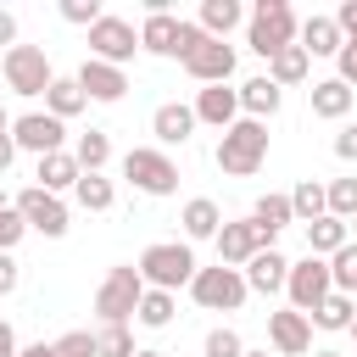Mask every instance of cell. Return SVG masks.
<instances>
[{"label": "cell", "mask_w": 357, "mask_h": 357, "mask_svg": "<svg viewBox=\"0 0 357 357\" xmlns=\"http://www.w3.org/2000/svg\"><path fill=\"white\" fill-rule=\"evenodd\" d=\"M139 279L151 284V290H190V279H195V251H190V240H151L145 251H139Z\"/></svg>", "instance_id": "1"}, {"label": "cell", "mask_w": 357, "mask_h": 357, "mask_svg": "<svg viewBox=\"0 0 357 357\" xmlns=\"http://www.w3.org/2000/svg\"><path fill=\"white\" fill-rule=\"evenodd\" d=\"M301 39V22H296V11H290V0H257L251 11H245V45L262 56V61H273L284 45H296Z\"/></svg>", "instance_id": "2"}, {"label": "cell", "mask_w": 357, "mask_h": 357, "mask_svg": "<svg viewBox=\"0 0 357 357\" xmlns=\"http://www.w3.org/2000/svg\"><path fill=\"white\" fill-rule=\"evenodd\" d=\"M212 162H218L229 178H251V173L268 162V123H257V117H240L234 128H223V139H218Z\"/></svg>", "instance_id": "3"}, {"label": "cell", "mask_w": 357, "mask_h": 357, "mask_svg": "<svg viewBox=\"0 0 357 357\" xmlns=\"http://www.w3.org/2000/svg\"><path fill=\"white\" fill-rule=\"evenodd\" d=\"M145 290H151V284L139 279V268H134V262L106 268V279H100V290H95V312H100V324H128V318L139 312Z\"/></svg>", "instance_id": "4"}, {"label": "cell", "mask_w": 357, "mask_h": 357, "mask_svg": "<svg viewBox=\"0 0 357 357\" xmlns=\"http://www.w3.org/2000/svg\"><path fill=\"white\" fill-rule=\"evenodd\" d=\"M0 73H6V89L22 95V100H33V95H45L56 84V67H50L45 45H11L0 56Z\"/></svg>", "instance_id": "5"}, {"label": "cell", "mask_w": 357, "mask_h": 357, "mask_svg": "<svg viewBox=\"0 0 357 357\" xmlns=\"http://www.w3.org/2000/svg\"><path fill=\"white\" fill-rule=\"evenodd\" d=\"M123 178L139 190V195H173L178 190V162L162 151V145H134L128 156H123Z\"/></svg>", "instance_id": "6"}, {"label": "cell", "mask_w": 357, "mask_h": 357, "mask_svg": "<svg viewBox=\"0 0 357 357\" xmlns=\"http://www.w3.org/2000/svg\"><path fill=\"white\" fill-rule=\"evenodd\" d=\"M245 296H251V290H245V273H240V268H223V262L195 268V279H190V301L206 307V312H240Z\"/></svg>", "instance_id": "7"}, {"label": "cell", "mask_w": 357, "mask_h": 357, "mask_svg": "<svg viewBox=\"0 0 357 357\" xmlns=\"http://www.w3.org/2000/svg\"><path fill=\"white\" fill-rule=\"evenodd\" d=\"M11 206H17V212H22V223H28L33 234H45V240H61V234L73 229L67 201H61V195H50V190H39V184L17 190V201H11Z\"/></svg>", "instance_id": "8"}, {"label": "cell", "mask_w": 357, "mask_h": 357, "mask_svg": "<svg viewBox=\"0 0 357 357\" xmlns=\"http://www.w3.org/2000/svg\"><path fill=\"white\" fill-rule=\"evenodd\" d=\"M134 50H139V28L128 22V17H100L95 28H89V56L95 61H112V67H128L134 61Z\"/></svg>", "instance_id": "9"}, {"label": "cell", "mask_w": 357, "mask_h": 357, "mask_svg": "<svg viewBox=\"0 0 357 357\" xmlns=\"http://www.w3.org/2000/svg\"><path fill=\"white\" fill-rule=\"evenodd\" d=\"M329 290H335V279H329V262H324V257H312V251H307L301 262H290L284 296H290V307H296V312H307V318H312V307H318Z\"/></svg>", "instance_id": "10"}, {"label": "cell", "mask_w": 357, "mask_h": 357, "mask_svg": "<svg viewBox=\"0 0 357 357\" xmlns=\"http://www.w3.org/2000/svg\"><path fill=\"white\" fill-rule=\"evenodd\" d=\"M184 73H190L201 89H206V84H229V78H234V45L206 33L201 45H190V50H184Z\"/></svg>", "instance_id": "11"}, {"label": "cell", "mask_w": 357, "mask_h": 357, "mask_svg": "<svg viewBox=\"0 0 357 357\" xmlns=\"http://www.w3.org/2000/svg\"><path fill=\"white\" fill-rule=\"evenodd\" d=\"M11 139H17V151L50 156V151H67V123L50 117V112H22V117L11 123Z\"/></svg>", "instance_id": "12"}, {"label": "cell", "mask_w": 357, "mask_h": 357, "mask_svg": "<svg viewBox=\"0 0 357 357\" xmlns=\"http://www.w3.org/2000/svg\"><path fill=\"white\" fill-rule=\"evenodd\" d=\"M268 346H273L279 357H312V318L296 312V307L268 312Z\"/></svg>", "instance_id": "13"}, {"label": "cell", "mask_w": 357, "mask_h": 357, "mask_svg": "<svg viewBox=\"0 0 357 357\" xmlns=\"http://www.w3.org/2000/svg\"><path fill=\"white\" fill-rule=\"evenodd\" d=\"M212 245H218V262H223V268H245L257 251H268V240H262V229H257L251 218H234V223H223Z\"/></svg>", "instance_id": "14"}, {"label": "cell", "mask_w": 357, "mask_h": 357, "mask_svg": "<svg viewBox=\"0 0 357 357\" xmlns=\"http://www.w3.org/2000/svg\"><path fill=\"white\" fill-rule=\"evenodd\" d=\"M73 78H78V89H84L89 100H100V106H117V100L128 95V73L112 67V61H95V56H84V67H78Z\"/></svg>", "instance_id": "15"}, {"label": "cell", "mask_w": 357, "mask_h": 357, "mask_svg": "<svg viewBox=\"0 0 357 357\" xmlns=\"http://www.w3.org/2000/svg\"><path fill=\"white\" fill-rule=\"evenodd\" d=\"M195 123H206V128H234L240 123V89H229V84H206V89H195Z\"/></svg>", "instance_id": "16"}, {"label": "cell", "mask_w": 357, "mask_h": 357, "mask_svg": "<svg viewBox=\"0 0 357 357\" xmlns=\"http://www.w3.org/2000/svg\"><path fill=\"white\" fill-rule=\"evenodd\" d=\"M178 33H184V17H173V11H145V22H139V50H151V56H184Z\"/></svg>", "instance_id": "17"}, {"label": "cell", "mask_w": 357, "mask_h": 357, "mask_svg": "<svg viewBox=\"0 0 357 357\" xmlns=\"http://www.w3.org/2000/svg\"><path fill=\"white\" fill-rule=\"evenodd\" d=\"M245 290H257V296H273V290H284V279H290V257L279 251V245H268V251H257L245 268Z\"/></svg>", "instance_id": "18"}, {"label": "cell", "mask_w": 357, "mask_h": 357, "mask_svg": "<svg viewBox=\"0 0 357 357\" xmlns=\"http://www.w3.org/2000/svg\"><path fill=\"white\" fill-rule=\"evenodd\" d=\"M307 100H312V117H324V123H346L351 106H357V89L340 84V78H318V84L307 89Z\"/></svg>", "instance_id": "19"}, {"label": "cell", "mask_w": 357, "mask_h": 357, "mask_svg": "<svg viewBox=\"0 0 357 357\" xmlns=\"http://www.w3.org/2000/svg\"><path fill=\"white\" fill-rule=\"evenodd\" d=\"M151 134H156L162 145H190V134H195V106L162 100V106L151 112Z\"/></svg>", "instance_id": "20"}, {"label": "cell", "mask_w": 357, "mask_h": 357, "mask_svg": "<svg viewBox=\"0 0 357 357\" xmlns=\"http://www.w3.org/2000/svg\"><path fill=\"white\" fill-rule=\"evenodd\" d=\"M279 106H284V89H279L268 73H257V78H245V84H240V117H257V123H268Z\"/></svg>", "instance_id": "21"}, {"label": "cell", "mask_w": 357, "mask_h": 357, "mask_svg": "<svg viewBox=\"0 0 357 357\" xmlns=\"http://www.w3.org/2000/svg\"><path fill=\"white\" fill-rule=\"evenodd\" d=\"M178 223H184V240H218V229H223L229 218H223V206H218L212 195H190L184 212H178Z\"/></svg>", "instance_id": "22"}, {"label": "cell", "mask_w": 357, "mask_h": 357, "mask_svg": "<svg viewBox=\"0 0 357 357\" xmlns=\"http://www.w3.org/2000/svg\"><path fill=\"white\" fill-rule=\"evenodd\" d=\"M78 178H84V167H78V156H73V151H50V156H39V167H33V184H39V190H50V195L73 190Z\"/></svg>", "instance_id": "23"}, {"label": "cell", "mask_w": 357, "mask_h": 357, "mask_svg": "<svg viewBox=\"0 0 357 357\" xmlns=\"http://www.w3.org/2000/svg\"><path fill=\"white\" fill-rule=\"evenodd\" d=\"M251 223H257V229H262V240L273 245V240H279V229H284V223H296V212H290V195H279V190L257 195V206H251Z\"/></svg>", "instance_id": "24"}, {"label": "cell", "mask_w": 357, "mask_h": 357, "mask_svg": "<svg viewBox=\"0 0 357 357\" xmlns=\"http://www.w3.org/2000/svg\"><path fill=\"white\" fill-rule=\"evenodd\" d=\"M195 22H201V33L229 39V28H240V22H245V6H240V0H201Z\"/></svg>", "instance_id": "25"}, {"label": "cell", "mask_w": 357, "mask_h": 357, "mask_svg": "<svg viewBox=\"0 0 357 357\" xmlns=\"http://www.w3.org/2000/svg\"><path fill=\"white\" fill-rule=\"evenodd\" d=\"M296 45H301V50H307V56L318 61V56H340V45H346V39H340L335 17H307V22H301V39H296Z\"/></svg>", "instance_id": "26"}, {"label": "cell", "mask_w": 357, "mask_h": 357, "mask_svg": "<svg viewBox=\"0 0 357 357\" xmlns=\"http://www.w3.org/2000/svg\"><path fill=\"white\" fill-rule=\"evenodd\" d=\"M340 245H351V223H340V218H329V212H324L318 223H307V251H312V257L329 262Z\"/></svg>", "instance_id": "27"}, {"label": "cell", "mask_w": 357, "mask_h": 357, "mask_svg": "<svg viewBox=\"0 0 357 357\" xmlns=\"http://www.w3.org/2000/svg\"><path fill=\"white\" fill-rule=\"evenodd\" d=\"M290 212H296V223H318L329 212V184L324 178H301L290 190Z\"/></svg>", "instance_id": "28"}, {"label": "cell", "mask_w": 357, "mask_h": 357, "mask_svg": "<svg viewBox=\"0 0 357 357\" xmlns=\"http://www.w3.org/2000/svg\"><path fill=\"white\" fill-rule=\"evenodd\" d=\"M307 73H312V56H307L301 45H284V50L268 61V78H273L279 89H290V84H307Z\"/></svg>", "instance_id": "29"}, {"label": "cell", "mask_w": 357, "mask_h": 357, "mask_svg": "<svg viewBox=\"0 0 357 357\" xmlns=\"http://www.w3.org/2000/svg\"><path fill=\"white\" fill-rule=\"evenodd\" d=\"M84 106H89V95H84V89H78V78H61V73H56V84H50V89H45V112H50V117H61V123H67V117H78V112H84Z\"/></svg>", "instance_id": "30"}, {"label": "cell", "mask_w": 357, "mask_h": 357, "mask_svg": "<svg viewBox=\"0 0 357 357\" xmlns=\"http://www.w3.org/2000/svg\"><path fill=\"white\" fill-rule=\"evenodd\" d=\"M73 156H78L84 173H106V162H112V134H106V128L78 134V139H73Z\"/></svg>", "instance_id": "31"}, {"label": "cell", "mask_w": 357, "mask_h": 357, "mask_svg": "<svg viewBox=\"0 0 357 357\" xmlns=\"http://www.w3.org/2000/svg\"><path fill=\"white\" fill-rule=\"evenodd\" d=\"M351 318H357V296H340V290H329L312 307V329H351Z\"/></svg>", "instance_id": "32"}, {"label": "cell", "mask_w": 357, "mask_h": 357, "mask_svg": "<svg viewBox=\"0 0 357 357\" xmlns=\"http://www.w3.org/2000/svg\"><path fill=\"white\" fill-rule=\"evenodd\" d=\"M73 201H78L84 212H106V206L117 201V190H112V178H106V173H84V178L73 184Z\"/></svg>", "instance_id": "33"}, {"label": "cell", "mask_w": 357, "mask_h": 357, "mask_svg": "<svg viewBox=\"0 0 357 357\" xmlns=\"http://www.w3.org/2000/svg\"><path fill=\"white\" fill-rule=\"evenodd\" d=\"M173 312H178V296H173V290H145V301H139L134 324H145V329H167V324H173Z\"/></svg>", "instance_id": "34"}, {"label": "cell", "mask_w": 357, "mask_h": 357, "mask_svg": "<svg viewBox=\"0 0 357 357\" xmlns=\"http://www.w3.org/2000/svg\"><path fill=\"white\" fill-rule=\"evenodd\" d=\"M95 351H100V357H139L128 324H100V329H95Z\"/></svg>", "instance_id": "35"}, {"label": "cell", "mask_w": 357, "mask_h": 357, "mask_svg": "<svg viewBox=\"0 0 357 357\" xmlns=\"http://www.w3.org/2000/svg\"><path fill=\"white\" fill-rule=\"evenodd\" d=\"M329 279H335V290H340V296H357V240H351V245H340V251L329 257Z\"/></svg>", "instance_id": "36"}, {"label": "cell", "mask_w": 357, "mask_h": 357, "mask_svg": "<svg viewBox=\"0 0 357 357\" xmlns=\"http://www.w3.org/2000/svg\"><path fill=\"white\" fill-rule=\"evenodd\" d=\"M329 218L340 223L357 218V178H329Z\"/></svg>", "instance_id": "37"}, {"label": "cell", "mask_w": 357, "mask_h": 357, "mask_svg": "<svg viewBox=\"0 0 357 357\" xmlns=\"http://www.w3.org/2000/svg\"><path fill=\"white\" fill-rule=\"evenodd\" d=\"M206 357H245V340L229 329V324H218V329H206V346H201Z\"/></svg>", "instance_id": "38"}, {"label": "cell", "mask_w": 357, "mask_h": 357, "mask_svg": "<svg viewBox=\"0 0 357 357\" xmlns=\"http://www.w3.org/2000/svg\"><path fill=\"white\" fill-rule=\"evenodd\" d=\"M28 234V223H22V212L11 206V201H0V251H17V240Z\"/></svg>", "instance_id": "39"}, {"label": "cell", "mask_w": 357, "mask_h": 357, "mask_svg": "<svg viewBox=\"0 0 357 357\" xmlns=\"http://www.w3.org/2000/svg\"><path fill=\"white\" fill-rule=\"evenodd\" d=\"M56 357H100V351H95L89 329H67V335H56Z\"/></svg>", "instance_id": "40"}, {"label": "cell", "mask_w": 357, "mask_h": 357, "mask_svg": "<svg viewBox=\"0 0 357 357\" xmlns=\"http://www.w3.org/2000/svg\"><path fill=\"white\" fill-rule=\"evenodd\" d=\"M61 17H67L73 28H95L106 11H100V0H61Z\"/></svg>", "instance_id": "41"}, {"label": "cell", "mask_w": 357, "mask_h": 357, "mask_svg": "<svg viewBox=\"0 0 357 357\" xmlns=\"http://www.w3.org/2000/svg\"><path fill=\"white\" fill-rule=\"evenodd\" d=\"M335 78L357 89V39H351V45H340V56H335Z\"/></svg>", "instance_id": "42"}, {"label": "cell", "mask_w": 357, "mask_h": 357, "mask_svg": "<svg viewBox=\"0 0 357 357\" xmlns=\"http://www.w3.org/2000/svg\"><path fill=\"white\" fill-rule=\"evenodd\" d=\"M335 28H340V39H346V45L357 39V0H340V11H335Z\"/></svg>", "instance_id": "43"}, {"label": "cell", "mask_w": 357, "mask_h": 357, "mask_svg": "<svg viewBox=\"0 0 357 357\" xmlns=\"http://www.w3.org/2000/svg\"><path fill=\"white\" fill-rule=\"evenodd\" d=\"M22 284V268H17V257L11 251H0V296H11Z\"/></svg>", "instance_id": "44"}, {"label": "cell", "mask_w": 357, "mask_h": 357, "mask_svg": "<svg viewBox=\"0 0 357 357\" xmlns=\"http://www.w3.org/2000/svg\"><path fill=\"white\" fill-rule=\"evenodd\" d=\"M335 156H340V162H357V123H346V128L335 134Z\"/></svg>", "instance_id": "45"}, {"label": "cell", "mask_w": 357, "mask_h": 357, "mask_svg": "<svg viewBox=\"0 0 357 357\" xmlns=\"http://www.w3.org/2000/svg\"><path fill=\"white\" fill-rule=\"evenodd\" d=\"M17 351H22V346H17V329L0 318V357H17Z\"/></svg>", "instance_id": "46"}, {"label": "cell", "mask_w": 357, "mask_h": 357, "mask_svg": "<svg viewBox=\"0 0 357 357\" xmlns=\"http://www.w3.org/2000/svg\"><path fill=\"white\" fill-rule=\"evenodd\" d=\"M17 357H56V340H28Z\"/></svg>", "instance_id": "47"}, {"label": "cell", "mask_w": 357, "mask_h": 357, "mask_svg": "<svg viewBox=\"0 0 357 357\" xmlns=\"http://www.w3.org/2000/svg\"><path fill=\"white\" fill-rule=\"evenodd\" d=\"M0 45H6V50L17 45V17H11V11H0Z\"/></svg>", "instance_id": "48"}, {"label": "cell", "mask_w": 357, "mask_h": 357, "mask_svg": "<svg viewBox=\"0 0 357 357\" xmlns=\"http://www.w3.org/2000/svg\"><path fill=\"white\" fill-rule=\"evenodd\" d=\"M11 162H17V139H11V134H0V173H6Z\"/></svg>", "instance_id": "49"}, {"label": "cell", "mask_w": 357, "mask_h": 357, "mask_svg": "<svg viewBox=\"0 0 357 357\" xmlns=\"http://www.w3.org/2000/svg\"><path fill=\"white\" fill-rule=\"evenodd\" d=\"M11 123H17V117H11L6 106H0V134H11Z\"/></svg>", "instance_id": "50"}, {"label": "cell", "mask_w": 357, "mask_h": 357, "mask_svg": "<svg viewBox=\"0 0 357 357\" xmlns=\"http://www.w3.org/2000/svg\"><path fill=\"white\" fill-rule=\"evenodd\" d=\"M245 357H273V351H268V346H257V351H251V346H245Z\"/></svg>", "instance_id": "51"}, {"label": "cell", "mask_w": 357, "mask_h": 357, "mask_svg": "<svg viewBox=\"0 0 357 357\" xmlns=\"http://www.w3.org/2000/svg\"><path fill=\"white\" fill-rule=\"evenodd\" d=\"M312 357H346V351H329V346H318V351H312Z\"/></svg>", "instance_id": "52"}, {"label": "cell", "mask_w": 357, "mask_h": 357, "mask_svg": "<svg viewBox=\"0 0 357 357\" xmlns=\"http://www.w3.org/2000/svg\"><path fill=\"white\" fill-rule=\"evenodd\" d=\"M139 357H167V351H139Z\"/></svg>", "instance_id": "53"}, {"label": "cell", "mask_w": 357, "mask_h": 357, "mask_svg": "<svg viewBox=\"0 0 357 357\" xmlns=\"http://www.w3.org/2000/svg\"><path fill=\"white\" fill-rule=\"evenodd\" d=\"M346 335H351V340H357V318H351V329H346Z\"/></svg>", "instance_id": "54"}, {"label": "cell", "mask_w": 357, "mask_h": 357, "mask_svg": "<svg viewBox=\"0 0 357 357\" xmlns=\"http://www.w3.org/2000/svg\"><path fill=\"white\" fill-rule=\"evenodd\" d=\"M351 234H357V218H351Z\"/></svg>", "instance_id": "55"}]
</instances>
